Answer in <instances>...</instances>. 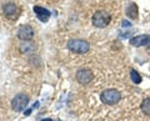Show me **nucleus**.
<instances>
[{"mask_svg":"<svg viewBox=\"0 0 150 121\" xmlns=\"http://www.w3.org/2000/svg\"><path fill=\"white\" fill-rule=\"evenodd\" d=\"M68 49L76 54H85L89 51V49H90V45H89V43L85 40L73 39L68 43Z\"/></svg>","mask_w":150,"mask_h":121,"instance_id":"f257e3e1","label":"nucleus"},{"mask_svg":"<svg viewBox=\"0 0 150 121\" xmlns=\"http://www.w3.org/2000/svg\"><path fill=\"white\" fill-rule=\"evenodd\" d=\"M93 25L96 27H105L109 25V23L111 21L110 14L105 10H99L93 15Z\"/></svg>","mask_w":150,"mask_h":121,"instance_id":"f03ea898","label":"nucleus"},{"mask_svg":"<svg viewBox=\"0 0 150 121\" xmlns=\"http://www.w3.org/2000/svg\"><path fill=\"white\" fill-rule=\"evenodd\" d=\"M100 99L106 105H114L120 101L121 94H120V91L115 90V89H109V90L103 91V94L100 95Z\"/></svg>","mask_w":150,"mask_h":121,"instance_id":"7ed1b4c3","label":"nucleus"},{"mask_svg":"<svg viewBox=\"0 0 150 121\" xmlns=\"http://www.w3.org/2000/svg\"><path fill=\"white\" fill-rule=\"evenodd\" d=\"M28 104H29V97L25 94H18L11 101V108L15 111H21L26 108Z\"/></svg>","mask_w":150,"mask_h":121,"instance_id":"20e7f679","label":"nucleus"},{"mask_svg":"<svg viewBox=\"0 0 150 121\" xmlns=\"http://www.w3.org/2000/svg\"><path fill=\"white\" fill-rule=\"evenodd\" d=\"M34 36V29L30 25H23L18 30V38L20 40H30Z\"/></svg>","mask_w":150,"mask_h":121,"instance_id":"39448f33","label":"nucleus"},{"mask_svg":"<svg viewBox=\"0 0 150 121\" xmlns=\"http://www.w3.org/2000/svg\"><path fill=\"white\" fill-rule=\"evenodd\" d=\"M93 77H94L93 72L88 70V69H80L76 72V80L80 84H89L93 80Z\"/></svg>","mask_w":150,"mask_h":121,"instance_id":"423d86ee","label":"nucleus"},{"mask_svg":"<svg viewBox=\"0 0 150 121\" xmlns=\"http://www.w3.org/2000/svg\"><path fill=\"white\" fill-rule=\"evenodd\" d=\"M130 44L133 46H143V45H146L150 46V35H138L135 38H131L130 39Z\"/></svg>","mask_w":150,"mask_h":121,"instance_id":"0eeeda50","label":"nucleus"},{"mask_svg":"<svg viewBox=\"0 0 150 121\" xmlns=\"http://www.w3.org/2000/svg\"><path fill=\"white\" fill-rule=\"evenodd\" d=\"M3 10H4V14L9 18V19H14V18H16L18 16V14H19V9L18 6L15 5V4H13V3H9V4H5L3 8Z\"/></svg>","mask_w":150,"mask_h":121,"instance_id":"6e6552de","label":"nucleus"},{"mask_svg":"<svg viewBox=\"0 0 150 121\" xmlns=\"http://www.w3.org/2000/svg\"><path fill=\"white\" fill-rule=\"evenodd\" d=\"M34 13L36 14L38 19H39L40 21H43V23H46L49 20V18H50V11L48 10V9H45V8L34 6Z\"/></svg>","mask_w":150,"mask_h":121,"instance_id":"1a4fd4ad","label":"nucleus"},{"mask_svg":"<svg viewBox=\"0 0 150 121\" xmlns=\"http://www.w3.org/2000/svg\"><path fill=\"white\" fill-rule=\"evenodd\" d=\"M35 49V44L33 43L30 40H25L23 41L20 44V51L21 53H25V54H29V53H33Z\"/></svg>","mask_w":150,"mask_h":121,"instance_id":"9d476101","label":"nucleus"},{"mask_svg":"<svg viewBox=\"0 0 150 121\" xmlns=\"http://www.w3.org/2000/svg\"><path fill=\"white\" fill-rule=\"evenodd\" d=\"M126 15L130 19H138V5L135 3H130L126 8Z\"/></svg>","mask_w":150,"mask_h":121,"instance_id":"9b49d317","label":"nucleus"},{"mask_svg":"<svg viewBox=\"0 0 150 121\" xmlns=\"http://www.w3.org/2000/svg\"><path fill=\"white\" fill-rule=\"evenodd\" d=\"M140 109H142V111L145 115H150V97H146V99L142 102Z\"/></svg>","mask_w":150,"mask_h":121,"instance_id":"f8f14e48","label":"nucleus"},{"mask_svg":"<svg viewBox=\"0 0 150 121\" xmlns=\"http://www.w3.org/2000/svg\"><path fill=\"white\" fill-rule=\"evenodd\" d=\"M130 77H131V80H133L135 84H140V82H142V76H140L139 72L135 71V70L130 71Z\"/></svg>","mask_w":150,"mask_h":121,"instance_id":"ddd939ff","label":"nucleus"},{"mask_svg":"<svg viewBox=\"0 0 150 121\" xmlns=\"http://www.w3.org/2000/svg\"><path fill=\"white\" fill-rule=\"evenodd\" d=\"M125 26H130V23H128V21H123V27H125Z\"/></svg>","mask_w":150,"mask_h":121,"instance_id":"4468645a","label":"nucleus"},{"mask_svg":"<svg viewBox=\"0 0 150 121\" xmlns=\"http://www.w3.org/2000/svg\"><path fill=\"white\" fill-rule=\"evenodd\" d=\"M30 113H31V110L29 109V110H26V113H25V115H30Z\"/></svg>","mask_w":150,"mask_h":121,"instance_id":"2eb2a0df","label":"nucleus"},{"mask_svg":"<svg viewBox=\"0 0 150 121\" xmlns=\"http://www.w3.org/2000/svg\"><path fill=\"white\" fill-rule=\"evenodd\" d=\"M41 121H53V120H51V119H43Z\"/></svg>","mask_w":150,"mask_h":121,"instance_id":"dca6fc26","label":"nucleus"}]
</instances>
